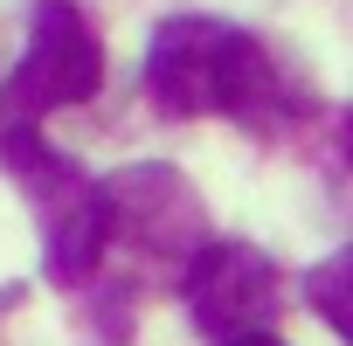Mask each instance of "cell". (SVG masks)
I'll use <instances>...</instances> for the list:
<instances>
[{
  "instance_id": "obj_3",
  "label": "cell",
  "mask_w": 353,
  "mask_h": 346,
  "mask_svg": "<svg viewBox=\"0 0 353 346\" xmlns=\"http://www.w3.org/2000/svg\"><path fill=\"white\" fill-rule=\"evenodd\" d=\"M97 83H104V42H97V28L83 21L77 0H42L35 21H28L21 70L8 83L14 125H35L49 111H70V104L97 97Z\"/></svg>"
},
{
  "instance_id": "obj_4",
  "label": "cell",
  "mask_w": 353,
  "mask_h": 346,
  "mask_svg": "<svg viewBox=\"0 0 353 346\" xmlns=\"http://www.w3.org/2000/svg\"><path fill=\"white\" fill-rule=\"evenodd\" d=\"M201 201L188 194V181L173 166H125L118 181H104V256L132 250L145 263L188 270V256L201 250Z\"/></svg>"
},
{
  "instance_id": "obj_2",
  "label": "cell",
  "mask_w": 353,
  "mask_h": 346,
  "mask_svg": "<svg viewBox=\"0 0 353 346\" xmlns=\"http://www.w3.org/2000/svg\"><path fill=\"white\" fill-rule=\"evenodd\" d=\"M0 152H8L14 181L28 187L35 201V222H42V263L63 291L90 284L104 270V187L77 159H63L35 125H0Z\"/></svg>"
},
{
  "instance_id": "obj_6",
  "label": "cell",
  "mask_w": 353,
  "mask_h": 346,
  "mask_svg": "<svg viewBox=\"0 0 353 346\" xmlns=\"http://www.w3.org/2000/svg\"><path fill=\"white\" fill-rule=\"evenodd\" d=\"M339 277H346V256H332V263H319V270L305 277V291H312V305L325 312V325H332V332H346V312H339Z\"/></svg>"
},
{
  "instance_id": "obj_5",
  "label": "cell",
  "mask_w": 353,
  "mask_h": 346,
  "mask_svg": "<svg viewBox=\"0 0 353 346\" xmlns=\"http://www.w3.org/2000/svg\"><path fill=\"white\" fill-rule=\"evenodd\" d=\"M181 291H188V312L208 339H256L270 332V318L284 312V284H277V263L250 243H201L181 270Z\"/></svg>"
},
{
  "instance_id": "obj_1",
  "label": "cell",
  "mask_w": 353,
  "mask_h": 346,
  "mask_svg": "<svg viewBox=\"0 0 353 346\" xmlns=\"http://www.w3.org/2000/svg\"><path fill=\"white\" fill-rule=\"evenodd\" d=\"M145 90L166 118H243L256 132H284L305 97L270 63V49L215 14H173L152 35Z\"/></svg>"
},
{
  "instance_id": "obj_7",
  "label": "cell",
  "mask_w": 353,
  "mask_h": 346,
  "mask_svg": "<svg viewBox=\"0 0 353 346\" xmlns=\"http://www.w3.org/2000/svg\"><path fill=\"white\" fill-rule=\"evenodd\" d=\"M229 346H284L277 332H256V339H229Z\"/></svg>"
}]
</instances>
